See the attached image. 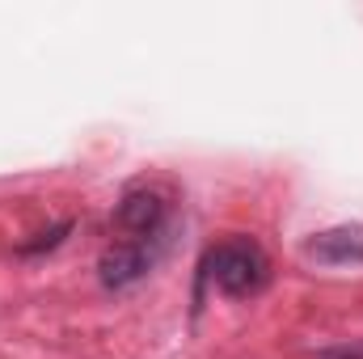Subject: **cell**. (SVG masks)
I'll list each match as a JSON object with an SVG mask.
<instances>
[{"mask_svg":"<svg viewBox=\"0 0 363 359\" xmlns=\"http://www.w3.org/2000/svg\"><path fill=\"white\" fill-rule=\"evenodd\" d=\"M165 254V233L161 237H148V241H118V245H110L106 254H101V283L106 287H131V283H140L148 270L157 267V258Z\"/></svg>","mask_w":363,"mask_h":359,"instance_id":"cell-2","label":"cell"},{"mask_svg":"<svg viewBox=\"0 0 363 359\" xmlns=\"http://www.w3.org/2000/svg\"><path fill=\"white\" fill-rule=\"evenodd\" d=\"M165 216H169V203L161 190H127L114 207V228L127 233V241H148V237H161L165 233Z\"/></svg>","mask_w":363,"mask_h":359,"instance_id":"cell-3","label":"cell"},{"mask_svg":"<svg viewBox=\"0 0 363 359\" xmlns=\"http://www.w3.org/2000/svg\"><path fill=\"white\" fill-rule=\"evenodd\" d=\"M317 359H363V343L359 347H325L317 351Z\"/></svg>","mask_w":363,"mask_h":359,"instance_id":"cell-6","label":"cell"},{"mask_svg":"<svg viewBox=\"0 0 363 359\" xmlns=\"http://www.w3.org/2000/svg\"><path fill=\"white\" fill-rule=\"evenodd\" d=\"M304 258L317 267H359L363 263V224H334L304 241Z\"/></svg>","mask_w":363,"mask_h":359,"instance_id":"cell-4","label":"cell"},{"mask_svg":"<svg viewBox=\"0 0 363 359\" xmlns=\"http://www.w3.org/2000/svg\"><path fill=\"white\" fill-rule=\"evenodd\" d=\"M72 233V220H60L55 228H47V233H38L34 241H21L17 245V254L21 258H34V254H47V250H55V245H64V237Z\"/></svg>","mask_w":363,"mask_h":359,"instance_id":"cell-5","label":"cell"},{"mask_svg":"<svg viewBox=\"0 0 363 359\" xmlns=\"http://www.w3.org/2000/svg\"><path fill=\"white\" fill-rule=\"evenodd\" d=\"M203 275L216 283V292L241 300V296H258V292L267 287V279H271V263H267V254H262L258 241H250V237H233V241H220V245L207 254Z\"/></svg>","mask_w":363,"mask_h":359,"instance_id":"cell-1","label":"cell"}]
</instances>
